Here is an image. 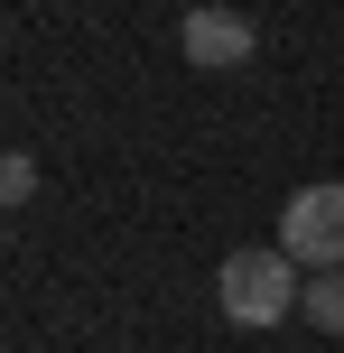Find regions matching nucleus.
<instances>
[{
  "mask_svg": "<svg viewBox=\"0 0 344 353\" xmlns=\"http://www.w3.org/2000/svg\"><path fill=\"white\" fill-rule=\"evenodd\" d=\"M214 298H223V325H289L307 288H298V261H289V251H223Z\"/></svg>",
  "mask_w": 344,
  "mask_h": 353,
  "instance_id": "1",
  "label": "nucleus"
},
{
  "mask_svg": "<svg viewBox=\"0 0 344 353\" xmlns=\"http://www.w3.org/2000/svg\"><path fill=\"white\" fill-rule=\"evenodd\" d=\"M279 251L307 261V270H344V186H335V176L289 195V214H279Z\"/></svg>",
  "mask_w": 344,
  "mask_h": 353,
  "instance_id": "2",
  "label": "nucleus"
},
{
  "mask_svg": "<svg viewBox=\"0 0 344 353\" xmlns=\"http://www.w3.org/2000/svg\"><path fill=\"white\" fill-rule=\"evenodd\" d=\"M177 47H186V65H205V74H223V65H252V19L242 10H186L177 19Z\"/></svg>",
  "mask_w": 344,
  "mask_h": 353,
  "instance_id": "3",
  "label": "nucleus"
},
{
  "mask_svg": "<svg viewBox=\"0 0 344 353\" xmlns=\"http://www.w3.org/2000/svg\"><path fill=\"white\" fill-rule=\"evenodd\" d=\"M298 316H307L316 335H344V270H316L307 298H298Z\"/></svg>",
  "mask_w": 344,
  "mask_h": 353,
  "instance_id": "4",
  "label": "nucleus"
},
{
  "mask_svg": "<svg viewBox=\"0 0 344 353\" xmlns=\"http://www.w3.org/2000/svg\"><path fill=\"white\" fill-rule=\"evenodd\" d=\"M28 195H37V159L10 149V159H0V205H28Z\"/></svg>",
  "mask_w": 344,
  "mask_h": 353,
  "instance_id": "5",
  "label": "nucleus"
}]
</instances>
